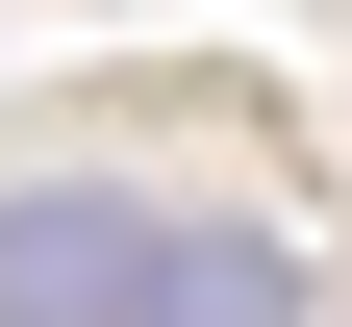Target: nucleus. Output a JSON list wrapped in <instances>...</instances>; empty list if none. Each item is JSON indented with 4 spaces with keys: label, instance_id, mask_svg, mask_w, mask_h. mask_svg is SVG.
<instances>
[{
    "label": "nucleus",
    "instance_id": "nucleus-1",
    "mask_svg": "<svg viewBox=\"0 0 352 327\" xmlns=\"http://www.w3.org/2000/svg\"><path fill=\"white\" fill-rule=\"evenodd\" d=\"M0 327H327V277L277 226L126 202V176H25L0 202Z\"/></svg>",
    "mask_w": 352,
    "mask_h": 327
}]
</instances>
